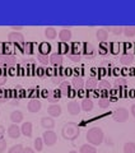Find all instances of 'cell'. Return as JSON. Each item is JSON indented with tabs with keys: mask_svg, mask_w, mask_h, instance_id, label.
Returning a JSON list of instances; mask_svg holds the SVG:
<instances>
[{
	"mask_svg": "<svg viewBox=\"0 0 135 153\" xmlns=\"http://www.w3.org/2000/svg\"><path fill=\"white\" fill-rule=\"evenodd\" d=\"M61 134H62V137H64V139H66V140H75L80 134V129L76 123L69 121L62 126Z\"/></svg>",
	"mask_w": 135,
	"mask_h": 153,
	"instance_id": "obj_1",
	"label": "cell"
},
{
	"mask_svg": "<svg viewBox=\"0 0 135 153\" xmlns=\"http://www.w3.org/2000/svg\"><path fill=\"white\" fill-rule=\"evenodd\" d=\"M103 139H105V134L102 131V129L98 126H93L87 131V140H88L89 144H92L94 147L102 144Z\"/></svg>",
	"mask_w": 135,
	"mask_h": 153,
	"instance_id": "obj_2",
	"label": "cell"
},
{
	"mask_svg": "<svg viewBox=\"0 0 135 153\" xmlns=\"http://www.w3.org/2000/svg\"><path fill=\"white\" fill-rule=\"evenodd\" d=\"M112 117H113V120L117 121V123L128 121V119H129V110L125 108V107H119V108H116L113 111Z\"/></svg>",
	"mask_w": 135,
	"mask_h": 153,
	"instance_id": "obj_3",
	"label": "cell"
},
{
	"mask_svg": "<svg viewBox=\"0 0 135 153\" xmlns=\"http://www.w3.org/2000/svg\"><path fill=\"white\" fill-rule=\"evenodd\" d=\"M17 64V59L13 55H0V68H13Z\"/></svg>",
	"mask_w": 135,
	"mask_h": 153,
	"instance_id": "obj_4",
	"label": "cell"
},
{
	"mask_svg": "<svg viewBox=\"0 0 135 153\" xmlns=\"http://www.w3.org/2000/svg\"><path fill=\"white\" fill-rule=\"evenodd\" d=\"M42 139H43V143H45V146L52 147V146H55V143L57 142V135H56L55 131H52V130H46L45 133H43V135H42Z\"/></svg>",
	"mask_w": 135,
	"mask_h": 153,
	"instance_id": "obj_5",
	"label": "cell"
},
{
	"mask_svg": "<svg viewBox=\"0 0 135 153\" xmlns=\"http://www.w3.org/2000/svg\"><path fill=\"white\" fill-rule=\"evenodd\" d=\"M80 56H82V51L79 49V45L78 44H73L70 46L69 52H68V57H69L71 61L78 63V61H80Z\"/></svg>",
	"mask_w": 135,
	"mask_h": 153,
	"instance_id": "obj_6",
	"label": "cell"
},
{
	"mask_svg": "<svg viewBox=\"0 0 135 153\" xmlns=\"http://www.w3.org/2000/svg\"><path fill=\"white\" fill-rule=\"evenodd\" d=\"M82 54H83L85 57H88V59H92V57H94L96 55V50L94 47L90 45V44H87V42H84V44H82Z\"/></svg>",
	"mask_w": 135,
	"mask_h": 153,
	"instance_id": "obj_7",
	"label": "cell"
},
{
	"mask_svg": "<svg viewBox=\"0 0 135 153\" xmlns=\"http://www.w3.org/2000/svg\"><path fill=\"white\" fill-rule=\"evenodd\" d=\"M8 41L13 42V44H23L24 42V36L21 32H10L8 35Z\"/></svg>",
	"mask_w": 135,
	"mask_h": 153,
	"instance_id": "obj_8",
	"label": "cell"
},
{
	"mask_svg": "<svg viewBox=\"0 0 135 153\" xmlns=\"http://www.w3.org/2000/svg\"><path fill=\"white\" fill-rule=\"evenodd\" d=\"M21 128L18 126V124H12L8 128V135L13 138V139H18L21 137Z\"/></svg>",
	"mask_w": 135,
	"mask_h": 153,
	"instance_id": "obj_9",
	"label": "cell"
},
{
	"mask_svg": "<svg viewBox=\"0 0 135 153\" xmlns=\"http://www.w3.org/2000/svg\"><path fill=\"white\" fill-rule=\"evenodd\" d=\"M41 107H42V105H41V102L38 101L37 98H32L30 102H28V105H27V108H28V111L30 112H38L41 110Z\"/></svg>",
	"mask_w": 135,
	"mask_h": 153,
	"instance_id": "obj_10",
	"label": "cell"
},
{
	"mask_svg": "<svg viewBox=\"0 0 135 153\" xmlns=\"http://www.w3.org/2000/svg\"><path fill=\"white\" fill-rule=\"evenodd\" d=\"M47 114H49L51 117H59L61 115V106L57 103L50 105L49 108H47Z\"/></svg>",
	"mask_w": 135,
	"mask_h": 153,
	"instance_id": "obj_11",
	"label": "cell"
},
{
	"mask_svg": "<svg viewBox=\"0 0 135 153\" xmlns=\"http://www.w3.org/2000/svg\"><path fill=\"white\" fill-rule=\"evenodd\" d=\"M80 110H82L80 105L76 101H70L69 103H68V111H69L70 115H74V116H75V115H79Z\"/></svg>",
	"mask_w": 135,
	"mask_h": 153,
	"instance_id": "obj_12",
	"label": "cell"
},
{
	"mask_svg": "<svg viewBox=\"0 0 135 153\" xmlns=\"http://www.w3.org/2000/svg\"><path fill=\"white\" fill-rule=\"evenodd\" d=\"M61 92H60V89H54V91H51V92L47 93L46 96V98H47V101L49 102H52V103H55L57 102L61 98Z\"/></svg>",
	"mask_w": 135,
	"mask_h": 153,
	"instance_id": "obj_13",
	"label": "cell"
},
{
	"mask_svg": "<svg viewBox=\"0 0 135 153\" xmlns=\"http://www.w3.org/2000/svg\"><path fill=\"white\" fill-rule=\"evenodd\" d=\"M84 84H85V82L83 80L82 76H74V78L71 79V87L75 91H82L84 88Z\"/></svg>",
	"mask_w": 135,
	"mask_h": 153,
	"instance_id": "obj_14",
	"label": "cell"
},
{
	"mask_svg": "<svg viewBox=\"0 0 135 153\" xmlns=\"http://www.w3.org/2000/svg\"><path fill=\"white\" fill-rule=\"evenodd\" d=\"M62 55H60L59 52H55V54H52L50 56V64L52 66H55V68H57V66H61L62 65Z\"/></svg>",
	"mask_w": 135,
	"mask_h": 153,
	"instance_id": "obj_15",
	"label": "cell"
},
{
	"mask_svg": "<svg viewBox=\"0 0 135 153\" xmlns=\"http://www.w3.org/2000/svg\"><path fill=\"white\" fill-rule=\"evenodd\" d=\"M41 125H42V128H45L46 130H51V129L55 126V121L51 116H45L41 119Z\"/></svg>",
	"mask_w": 135,
	"mask_h": 153,
	"instance_id": "obj_16",
	"label": "cell"
},
{
	"mask_svg": "<svg viewBox=\"0 0 135 153\" xmlns=\"http://www.w3.org/2000/svg\"><path fill=\"white\" fill-rule=\"evenodd\" d=\"M21 133H22L24 137L31 138V137H32V123H30V121L23 123L22 126H21Z\"/></svg>",
	"mask_w": 135,
	"mask_h": 153,
	"instance_id": "obj_17",
	"label": "cell"
},
{
	"mask_svg": "<svg viewBox=\"0 0 135 153\" xmlns=\"http://www.w3.org/2000/svg\"><path fill=\"white\" fill-rule=\"evenodd\" d=\"M84 87L87 88V91H94L96 88L98 87V80H97V78H94V76H90V78H88V79L85 80Z\"/></svg>",
	"mask_w": 135,
	"mask_h": 153,
	"instance_id": "obj_18",
	"label": "cell"
},
{
	"mask_svg": "<svg viewBox=\"0 0 135 153\" xmlns=\"http://www.w3.org/2000/svg\"><path fill=\"white\" fill-rule=\"evenodd\" d=\"M59 38L61 42H64V44H68L70 40H71V31L70 30H66V28H64V30H61L59 32Z\"/></svg>",
	"mask_w": 135,
	"mask_h": 153,
	"instance_id": "obj_19",
	"label": "cell"
},
{
	"mask_svg": "<svg viewBox=\"0 0 135 153\" xmlns=\"http://www.w3.org/2000/svg\"><path fill=\"white\" fill-rule=\"evenodd\" d=\"M96 37H97V40L102 44V42H106L108 40V31H106L105 28H101V30L97 31L96 33Z\"/></svg>",
	"mask_w": 135,
	"mask_h": 153,
	"instance_id": "obj_20",
	"label": "cell"
},
{
	"mask_svg": "<svg viewBox=\"0 0 135 153\" xmlns=\"http://www.w3.org/2000/svg\"><path fill=\"white\" fill-rule=\"evenodd\" d=\"M82 110L85 112H88V111H92L93 110V101L90 98H84L83 101H82Z\"/></svg>",
	"mask_w": 135,
	"mask_h": 153,
	"instance_id": "obj_21",
	"label": "cell"
},
{
	"mask_svg": "<svg viewBox=\"0 0 135 153\" xmlns=\"http://www.w3.org/2000/svg\"><path fill=\"white\" fill-rule=\"evenodd\" d=\"M120 61H121L122 65H130L134 61V55L129 54V52H125V54L121 55V57H120Z\"/></svg>",
	"mask_w": 135,
	"mask_h": 153,
	"instance_id": "obj_22",
	"label": "cell"
},
{
	"mask_svg": "<svg viewBox=\"0 0 135 153\" xmlns=\"http://www.w3.org/2000/svg\"><path fill=\"white\" fill-rule=\"evenodd\" d=\"M10 121L13 124H18L23 121V112L21 111H13L10 114Z\"/></svg>",
	"mask_w": 135,
	"mask_h": 153,
	"instance_id": "obj_23",
	"label": "cell"
},
{
	"mask_svg": "<svg viewBox=\"0 0 135 153\" xmlns=\"http://www.w3.org/2000/svg\"><path fill=\"white\" fill-rule=\"evenodd\" d=\"M59 89H60V92H61L62 96H69L70 94V91H71V85H70L69 82H65V80H64V82L60 84Z\"/></svg>",
	"mask_w": 135,
	"mask_h": 153,
	"instance_id": "obj_24",
	"label": "cell"
},
{
	"mask_svg": "<svg viewBox=\"0 0 135 153\" xmlns=\"http://www.w3.org/2000/svg\"><path fill=\"white\" fill-rule=\"evenodd\" d=\"M51 51V46L49 44H46V42H43V44H41L40 46H38V54L40 55H49Z\"/></svg>",
	"mask_w": 135,
	"mask_h": 153,
	"instance_id": "obj_25",
	"label": "cell"
},
{
	"mask_svg": "<svg viewBox=\"0 0 135 153\" xmlns=\"http://www.w3.org/2000/svg\"><path fill=\"white\" fill-rule=\"evenodd\" d=\"M45 36H46V38H49V40H55L57 36V31L54 27H47L45 30Z\"/></svg>",
	"mask_w": 135,
	"mask_h": 153,
	"instance_id": "obj_26",
	"label": "cell"
},
{
	"mask_svg": "<svg viewBox=\"0 0 135 153\" xmlns=\"http://www.w3.org/2000/svg\"><path fill=\"white\" fill-rule=\"evenodd\" d=\"M79 153H97V149L92 144H83L80 147Z\"/></svg>",
	"mask_w": 135,
	"mask_h": 153,
	"instance_id": "obj_27",
	"label": "cell"
},
{
	"mask_svg": "<svg viewBox=\"0 0 135 153\" xmlns=\"http://www.w3.org/2000/svg\"><path fill=\"white\" fill-rule=\"evenodd\" d=\"M126 87H128L126 79L119 78V79L115 80V88H116V89H126Z\"/></svg>",
	"mask_w": 135,
	"mask_h": 153,
	"instance_id": "obj_28",
	"label": "cell"
},
{
	"mask_svg": "<svg viewBox=\"0 0 135 153\" xmlns=\"http://www.w3.org/2000/svg\"><path fill=\"white\" fill-rule=\"evenodd\" d=\"M124 35L129 37V38H131L135 36V26H126V27H124Z\"/></svg>",
	"mask_w": 135,
	"mask_h": 153,
	"instance_id": "obj_29",
	"label": "cell"
},
{
	"mask_svg": "<svg viewBox=\"0 0 135 153\" xmlns=\"http://www.w3.org/2000/svg\"><path fill=\"white\" fill-rule=\"evenodd\" d=\"M124 153H135V143L126 142L124 146Z\"/></svg>",
	"mask_w": 135,
	"mask_h": 153,
	"instance_id": "obj_30",
	"label": "cell"
},
{
	"mask_svg": "<svg viewBox=\"0 0 135 153\" xmlns=\"http://www.w3.org/2000/svg\"><path fill=\"white\" fill-rule=\"evenodd\" d=\"M43 144H45V143H43L42 138H36L35 142H33V146H35V149H36L37 152H41V151H42Z\"/></svg>",
	"mask_w": 135,
	"mask_h": 153,
	"instance_id": "obj_31",
	"label": "cell"
},
{
	"mask_svg": "<svg viewBox=\"0 0 135 153\" xmlns=\"http://www.w3.org/2000/svg\"><path fill=\"white\" fill-rule=\"evenodd\" d=\"M35 44L33 42H24V52H27L28 55H32L33 52H35Z\"/></svg>",
	"mask_w": 135,
	"mask_h": 153,
	"instance_id": "obj_32",
	"label": "cell"
},
{
	"mask_svg": "<svg viewBox=\"0 0 135 153\" xmlns=\"http://www.w3.org/2000/svg\"><path fill=\"white\" fill-rule=\"evenodd\" d=\"M70 50V47L68 44H64V42H60L59 44V54L62 55V54H66L68 55V52H69Z\"/></svg>",
	"mask_w": 135,
	"mask_h": 153,
	"instance_id": "obj_33",
	"label": "cell"
},
{
	"mask_svg": "<svg viewBox=\"0 0 135 153\" xmlns=\"http://www.w3.org/2000/svg\"><path fill=\"white\" fill-rule=\"evenodd\" d=\"M99 54L101 55H106L107 52L110 51V45L107 44V42H102V44L99 45Z\"/></svg>",
	"mask_w": 135,
	"mask_h": 153,
	"instance_id": "obj_34",
	"label": "cell"
},
{
	"mask_svg": "<svg viewBox=\"0 0 135 153\" xmlns=\"http://www.w3.org/2000/svg\"><path fill=\"white\" fill-rule=\"evenodd\" d=\"M98 88L101 91H110L111 89V84L108 80H101V82L98 83Z\"/></svg>",
	"mask_w": 135,
	"mask_h": 153,
	"instance_id": "obj_35",
	"label": "cell"
},
{
	"mask_svg": "<svg viewBox=\"0 0 135 153\" xmlns=\"http://www.w3.org/2000/svg\"><path fill=\"white\" fill-rule=\"evenodd\" d=\"M98 106L101 108H107L110 106V100L108 98H105V97L98 98Z\"/></svg>",
	"mask_w": 135,
	"mask_h": 153,
	"instance_id": "obj_36",
	"label": "cell"
},
{
	"mask_svg": "<svg viewBox=\"0 0 135 153\" xmlns=\"http://www.w3.org/2000/svg\"><path fill=\"white\" fill-rule=\"evenodd\" d=\"M23 148H24V147H23L22 144H17V146H13V147H10V148H9L8 153H22Z\"/></svg>",
	"mask_w": 135,
	"mask_h": 153,
	"instance_id": "obj_37",
	"label": "cell"
},
{
	"mask_svg": "<svg viewBox=\"0 0 135 153\" xmlns=\"http://www.w3.org/2000/svg\"><path fill=\"white\" fill-rule=\"evenodd\" d=\"M110 51L112 52V54H119V51H120V45L117 44V42H113V44H111L110 45Z\"/></svg>",
	"mask_w": 135,
	"mask_h": 153,
	"instance_id": "obj_38",
	"label": "cell"
},
{
	"mask_svg": "<svg viewBox=\"0 0 135 153\" xmlns=\"http://www.w3.org/2000/svg\"><path fill=\"white\" fill-rule=\"evenodd\" d=\"M37 57H38V61H41L43 65H47V64L50 63V57L46 56V55H40V54H38Z\"/></svg>",
	"mask_w": 135,
	"mask_h": 153,
	"instance_id": "obj_39",
	"label": "cell"
},
{
	"mask_svg": "<svg viewBox=\"0 0 135 153\" xmlns=\"http://www.w3.org/2000/svg\"><path fill=\"white\" fill-rule=\"evenodd\" d=\"M7 97H10V91L0 89V101H4V100H7Z\"/></svg>",
	"mask_w": 135,
	"mask_h": 153,
	"instance_id": "obj_40",
	"label": "cell"
},
{
	"mask_svg": "<svg viewBox=\"0 0 135 153\" xmlns=\"http://www.w3.org/2000/svg\"><path fill=\"white\" fill-rule=\"evenodd\" d=\"M7 151V140L4 138H0V153H4Z\"/></svg>",
	"mask_w": 135,
	"mask_h": 153,
	"instance_id": "obj_41",
	"label": "cell"
},
{
	"mask_svg": "<svg viewBox=\"0 0 135 153\" xmlns=\"http://www.w3.org/2000/svg\"><path fill=\"white\" fill-rule=\"evenodd\" d=\"M111 31H112L115 35H121L124 32V27H120V26H116V27H111Z\"/></svg>",
	"mask_w": 135,
	"mask_h": 153,
	"instance_id": "obj_42",
	"label": "cell"
},
{
	"mask_svg": "<svg viewBox=\"0 0 135 153\" xmlns=\"http://www.w3.org/2000/svg\"><path fill=\"white\" fill-rule=\"evenodd\" d=\"M7 82V75H0V85H4Z\"/></svg>",
	"mask_w": 135,
	"mask_h": 153,
	"instance_id": "obj_43",
	"label": "cell"
},
{
	"mask_svg": "<svg viewBox=\"0 0 135 153\" xmlns=\"http://www.w3.org/2000/svg\"><path fill=\"white\" fill-rule=\"evenodd\" d=\"M22 153H35V151L32 149V148H30V147H27V148H23V151H22Z\"/></svg>",
	"mask_w": 135,
	"mask_h": 153,
	"instance_id": "obj_44",
	"label": "cell"
},
{
	"mask_svg": "<svg viewBox=\"0 0 135 153\" xmlns=\"http://www.w3.org/2000/svg\"><path fill=\"white\" fill-rule=\"evenodd\" d=\"M43 74H45V69H43V68H37V75L42 76Z\"/></svg>",
	"mask_w": 135,
	"mask_h": 153,
	"instance_id": "obj_45",
	"label": "cell"
},
{
	"mask_svg": "<svg viewBox=\"0 0 135 153\" xmlns=\"http://www.w3.org/2000/svg\"><path fill=\"white\" fill-rule=\"evenodd\" d=\"M5 134V128L3 125H0V138H3V135Z\"/></svg>",
	"mask_w": 135,
	"mask_h": 153,
	"instance_id": "obj_46",
	"label": "cell"
},
{
	"mask_svg": "<svg viewBox=\"0 0 135 153\" xmlns=\"http://www.w3.org/2000/svg\"><path fill=\"white\" fill-rule=\"evenodd\" d=\"M64 74H65V75H70V74H71V69H70V68L64 69Z\"/></svg>",
	"mask_w": 135,
	"mask_h": 153,
	"instance_id": "obj_47",
	"label": "cell"
},
{
	"mask_svg": "<svg viewBox=\"0 0 135 153\" xmlns=\"http://www.w3.org/2000/svg\"><path fill=\"white\" fill-rule=\"evenodd\" d=\"M130 112H131V115L135 119V105H133V106H131V108H130Z\"/></svg>",
	"mask_w": 135,
	"mask_h": 153,
	"instance_id": "obj_48",
	"label": "cell"
},
{
	"mask_svg": "<svg viewBox=\"0 0 135 153\" xmlns=\"http://www.w3.org/2000/svg\"><path fill=\"white\" fill-rule=\"evenodd\" d=\"M106 144L107 146H113V143H112V140H111L110 138H106Z\"/></svg>",
	"mask_w": 135,
	"mask_h": 153,
	"instance_id": "obj_49",
	"label": "cell"
},
{
	"mask_svg": "<svg viewBox=\"0 0 135 153\" xmlns=\"http://www.w3.org/2000/svg\"><path fill=\"white\" fill-rule=\"evenodd\" d=\"M22 28H23L22 26H13V27H12V30H14V31L17 32V30H22Z\"/></svg>",
	"mask_w": 135,
	"mask_h": 153,
	"instance_id": "obj_50",
	"label": "cell"
},
{
	"mask_svg": "<svg viewBox=\"0 0 135 153\" xmlns=\"http://www.w3.org/2000/svg\"><path fill=\"white\" fill-rule=\"evenodd\" d=\"M69 153H78V152H76V151H70Z\"/></svg>",
	"mask_w": 135,
	"mask_h": 153,
	"instance_id": "obj_51",
	"label": "cell"
}]
</instances>
